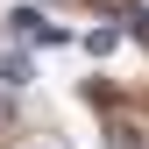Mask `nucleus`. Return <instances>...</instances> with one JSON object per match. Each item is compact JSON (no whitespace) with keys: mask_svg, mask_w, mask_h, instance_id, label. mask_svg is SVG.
Instances as JSON below:
<instances>
[{"mask_svg":"<svg viewBox=\"0 0 149 149\" xmlns=\"http://www.w3.org/2000/svg\"><path fill=\"white\" fill-rule=\"evenodd\" d=\"M7 29L22 36V43H71V36H64V29H50L36 7H14V22H7Z\"/></svg>","mask_w":149,"mask_h":149,"instance_id":"f257e3e1","label":"nucleus"},{"mask_svg":"<svg viewBox=\"0 0 149 149\" xmlns=\"http://www.w3.org/2000/svg\"><path fill=\"white\" fill-rule=\"evenodd\" d=\"M0 85H29V57L22 50H0Z\"/></svg>","mask_w":149,"mask_h":149,"instance_id":"f03ea898","label":"nucleus"},{"mask_svg":"<svg viewBox=\"0 0 149 149\" xmlns=\"http://www.w3.org/2000/svg\"><path fill=\"white\" fill-rule=\"evenodd\" d=\"M135 14H142V29H149V0H135Z\"/></svg>","mask_w":149,"mask_h":149,"instance_id":"7ed1b4c3","label":"nucleus"}]
</instances>
